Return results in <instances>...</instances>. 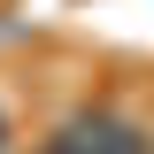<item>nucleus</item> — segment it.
I'll return each instance as SVG.
<instances>
[{
    "label": "nucleus",
    "mask_w": 154,
    "mask_h": 154,
    "mask_svg": "<svg viewBox=\"0 0 154 154\" xmlns=\"http://www.w3.org/2000/svg\"><path fill=\"white\" fill-rule=\"evenodd\" d=\"M31 154H154V116L116 85H85L38 123Z\"/></svg>",
    "instance_id": "obj_1"
},
{
    "label": "nucleus",
    "mask_w": 154,
    "mask_h": 154,
    "mask_svg": "<svg viewBox=\"0 0 154 154\" xmlns=\"http://www.w3.org/2000/svg\"><path fill=\"white\" fill-rule=\"evenodd\" d=\"M16 146H23V100L0 93V154H16Z\"/></svg>",
    "instance_id": "obj_2"
},
{
    "label": "nucleus",
    "mask_w": 154,
    "mask_h": 154,
    "mask_svg": "<svg viewBox=\"0 0 154 154\" xmlns=\"http://www.w3.org/2000/svg\"><path fill=\"white\" fill-rule=\"evenodd\" d=\"M16 154H31V146H16Z\"/></svg>",
    "instance_id": "obj_3"
}]
</instances>
